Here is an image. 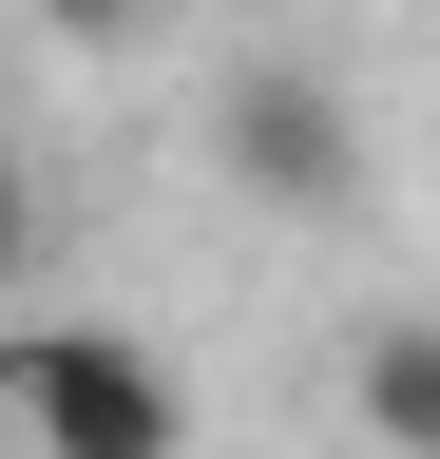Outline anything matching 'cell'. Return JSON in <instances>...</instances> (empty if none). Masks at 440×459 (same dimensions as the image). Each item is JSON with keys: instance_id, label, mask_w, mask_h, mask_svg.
I'll return each mask as SVG.
<instances>
[{"instance_id": "obj_2", "label": "cell", "mask_w": 440, "mask_h": 459, "mask_svg": "<svg viewBox=\"0 0 440 459\" xmlns=\"http://www.w3.org/2000/svg\"><path fill=\"white\" fill-rule=\"evenodd\" d=\"M211 172H230L249 211H364V115L325 57H230V96H211Z\"/></svg>"}, {"instance_id": "obj_5", "label": "cell", "mask_w": 440, "mask_h": 459, "mask_svg": "<svg viewBox=\"0 0 440 459\" xmlns=\"http://www.w3.org/2000/svg\"><path fill=\"white\" fill-rule=\"evenodd\" d=\"M20 20H39V39H134L153 0H20Z\"/></svg>"}, {"instance_id": "obj_4", "label": "cell", "mask_w": 440, "mask_h": 459, "mask_svg": "<svg viewBox=\"0 0 440 459\" xmlns=\"http://www.w3.org/2000/svg\"><path fill=\"white\" fill-rule=\"evenodd\" d=\"M20 268H39V153L0 134V287H20Z\"/></svg>"}, {"instance_id": "obj_3", "label": "cell", "mask_w": 440, "mask_h": 459, "mask_svg": "<svg viewBox=\"0 0 440 459\" xmlns=\"http://www.w3.org/2000/svg\"><path fill=\"white\" fill-rule=\"evenodd\" d=\"M345 402H364V440H383V459H440V307H383V325H364V364H345Z\"/></svg>"}, {"instance_id": "obj_1", "label": "cell", "mask_w": 440, "mask_h": 459, "mask_svg": "<svg viewBox=\"0 0 440 459\" xmlns=\"http://www.w3.org/2000/svg\"><path fill=\"white\" fill-rule=\"evenodd\" d=\"M0 459H192V383L134 325H20L0 344Z\"/></svg>"}]
</instances>
